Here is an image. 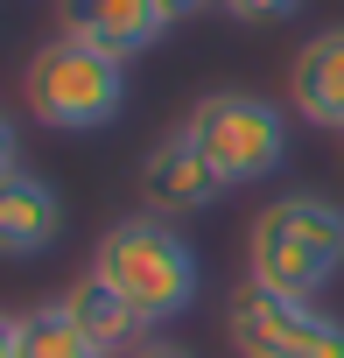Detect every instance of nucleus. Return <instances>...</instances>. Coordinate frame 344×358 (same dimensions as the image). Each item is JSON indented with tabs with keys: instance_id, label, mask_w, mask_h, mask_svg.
Segmentation results:
<instances>
[{
	"instance_id": "obj_1",
	"label": "nucleus",
	"mask_w": 344,
	"mask_h": 358,
	"mask_svg": "<svg viewBox=\"0 0 344 358\" xmlns=\"http://www.w3.org/2000/svg\"><path fill=\"white\" fill-rule=\"evenodd\" d=\"M337 274H344V204H330L316 190H288L253 218L246 281L295 295V302H316Z\"/></svg>"
},
{
	"instance_id": "obj_2",
	"label": "nucleus",
	"mask_w": 344,
	"mask_h": 358,
	"mask_svg": "<svg viewBox=\"0 0 344 358\" xmlns=\"http://www.w3.org/2000/svg\"><path fill=\"white\" fill-rule=\"evenodd\" d=\"M92 274L113 281V288L134 302V316H141L148 330L190 316V309H197V288H204L190 239H183L176 225H162L155 211L106 225V239H99V253H92Z\"/></svg>"
},
{
	"instance_id": "obj_3",
	"label": "nucleus",
	"mask_w": 344,
	"mask_h": 358,
	"mask_svg": "<svg viewBox=\"0 0 344 358\" xmlns=\"http://www.w3.org/2000/svg\"><path fill=\"white\" fill-rule=\"evenodd\" d=\"M22 99H29V113H36L50 134H99V127H113L120 106H127V64L106 57V50H92V43L57 36V43H43V50L29 57Z\"/></svg>"
},
{
	"instance_id": "obj_4",
	"label": "nucleus",
	"mask_w": 344,
	"mask_h": 358,
	"mask_svg": "<svg viewBox=\"0 0 344 358\" xmlns=\"http://www.w3.org/2000/svg\"><path fill=\"white\" fill-rule=\"evenodd\" d=\"M183 134L211 162V176L225 190H246V183H260V176H274L281 155H288V120L267 99H253V92H211V99H197L190 120H183Z\"/></svg>"
},
{
	"instance_id": "obj_5",
	"label": "nucleus",
	"mask_w": 344,
	"mask_h": 358,
	"mask_svg": "<svg viewBox=\"0 0 344 358\" xmlns=\"http://www.w3.org/2000/svg\"><path fill=\"white\" fill-rule=\"evenodd\" d=\"M225 330H232L239 358H344V323L337 316H323L316 302L274 295L260 281L232 288Z\"/></svg>"
},
{
	"instance_id": "obj_6",
	"label": "nucleus",
	"mask_w": 344,
	"mask_h": 358,
	"mask_svg": "<svg viewBox=\"0 0 344 358\" xmlns=\"http://www.w3.org/2000/svg\"><path fill=\"white\" fill-rule=\"evenodd\" d=\"M141 197L155 218H190V211H211L225 197V183L211 176V162L190 148V134H162L148 155H141Z\"/></svg>"
},
{
	"instance_id": "obj_7",
	"label": "nucleus",
	"mask_w": 344,
	"mask_h": 358,
	"mask_svg": "<svg viewBox=\"0 0 344 358\" xmlns=\"http://www.w3.org/2000/svg\"><path fill=\"white\" fill-rule=\"evenodd\" d=\"M57 36L92 43V50H106V57L127 64V57L155 50L169 36V22H162L155 0H57Z\"/></svg>"
},
{
	"instance_id": "obj_8",
	"label": "nucleus",
	"mask_w": 344,
	"mask_h": 358,
	"mask_svg": "<svg viewBox=\"0 0 344 358\" xmlns=\"http://www.w3.org/2000/svg\"><path fill=\"white\" fill-rule=\"evenodd\" d=\"M64 232V197L43 183L36 169L0 176V260H36Z\"/></svg>"
},
{
	"instance_id": "obj_9",
	"label": "nucleus",
	"mask_w": 344,
	"mask_h": 358,
	"mask_svg": "<svg viewBox=\"0 0 344 358\" xmlns=\"http://www.w3.org/2000/svg\"><path fill=\"white\" fill-rule=\"evenodd\" d=\"M288 106L309 127H337L344 134V29H316L295 64H288Z\"/></svg>"
},
{
	"instance_id": "obj_10",
	"label": "nucleus",
	"mask_w": 344,
	"mask_h": 358,
	"mask_svg": "<svg viewBox=\"0 0 344 358\" xmlns=\"http://www.w3.org/2000/svg\"><path fill=\"white\" fill-rule=\"evenodd\" d=\"M57 302H64V309L78 316V330H85V337L99 344V358H127V351H134L141 337H155V330H148V323L134 316V302H127V295H120L113 281H99V274H78V281H71V288H64Z\"/></svg>"
},
{
	"instance_id": "obj_11",
	"label": "nucleus",
	"mask_w": 344,
	"mask_h": 358,
	"mask_svg": "<svg viewBox=\"0 0 344 358\" xmlns=\"http://www.w3.org/2000/svg\"><path fill=\"white\" fill-rule=\"evenodd\" d=\"M15 358H99V344L78 330L64 302H36L15 316Z\"/></svg>"
},
{
	"instance_id": "obj_12",
	"label": "nucleus",
	"mask_w": 344,
	"mask_h": 358,
	"mask_svg": "<svg viewBox=\"0 0 344 358\" xmlns=\"http://www.w3.org/2000/svg\"><path fill=\"white\" fill-rule=\"evenodd\" d=\"M302 8V0H218V15H232V22H288Z\"/></svg>"
},
{
	"instance_id": "obj_13",
	"label": "nucleus",
	"mask_w": 344,
	"mask_h": 358,
	"mask_svg": "<svg viewBox=\"0 0 344 358\" xmlns=\"http://www.w3.org/2000/svg\"><path fill=\"white\" fill-rule=\"evenodd\" d=\"M155 8H162V22H169V29H176V22H197L204 8H218V0H155Z\"/></svg>"
},
{
	"instance_id": "obj_14",
	"label": "nucleus",
	"mask_w": 344,
	"mask_h": 358,
	"mask_svg": "<svg viewBox=\"0 0 344 358\" xmlns=\"http://www.w3.org/2000/svg\"><path fill=\"white\" fill-rule=\"evenodd\" d=\"M8 169H22V134H15V120L0 113V176Z\"/></svg>"
},
{
	"instance_id": "obj_15",
	"label": "nucleus",
	"mask_w": 344,
	"mask_h": 358,
	"mask_svg": "<svg viewBox=\"0 0 344 358\" xmlns=\"http://www.w3.org/2000/svg\"><path fill=\"white\" fill-rule=\"evenodd\" d=\"M127 358H190V351H183L176 337H141V344H134Z\"/></svg>"
},
{
	"instance_id": "obj_16",
	"label": "nucleus",
	"mask_w": 344,
	"mask_h": 358,
	"mask_svg": "<svg viewBox=\"0 0 344 358\" xmlns=\"http://www.w3.org/2000/svg\"><path fill=\"white\" fill-rule=\"evenodd\" d=\"M0 358H15V316H0Z\"/></svg>"
}]
</instances>
